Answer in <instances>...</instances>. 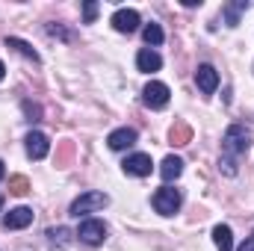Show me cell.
Masks as SVG:
<instances>
[{"label": "cell", "instance_id": "obj_3", "mask_svg": "<svg viewBox=\"0 0 254 251\" xmlns=\"http://www.w3.org/2000/svg\"><path fill=\"white\" fill-rule=\"evenodd\" d=\"M107 204H110V195H107V192H95V189H92V192H83L80 198H74V204H71V210H68V213L80 219V216H86V213L104 210Z\"/></svg>", "mask_w": 254, "mask_h": 251}, {"label": "cell", "instance_id": "obj_18", "mask_svg": "<svg viewBox=\"0 0 254 251\" xmlns=\"http://www.w3.org/2000/svg\"><path fill=\"white\" fill-rule=\"evenodd\" d=\"M71 237H74V234H71L68 228H51V231H48L51 246H60V249H68V246H71Z\"/></svg>", "mask_w": 254, "mask_h": 251}, {"label": "cell", "instance_id": "obj_2", "mask_svg": "<svg viewBox=\"0 0 254 251\" xmlns=\"http://www.w3.org/2000/svg\"><path fill=\"white\" fill-rule=\"evenodd\" d=\"M181 201H184V195H181V189H175V187L157 189L154 198H151V204H154V210L160 216H175L181 210Z\"/></svg>", "mask_w": 254, "mask_h": 251}, {"label": "cell", "instance_id": "obj_19", "mask_svg": "<svg viewBox=\"0 0 254 251\" xmlns=\"http://www.w3.org/2000/svg\"><path fill=\"white\" fill-rule=\"evenodd\" d=\"M142 36H145L148 45H163V39H166V33H163L160 24H148V27L142 30Z\"/></svg>", "mask_w": 254, "mask_h": 251}, {"label": "cell", "instance_id": "obj_9", "mask_svg": "<svg viewBox=\"0 0 254 251\" xmlns=\"http://www.w3.org/2000/svg\"><path fill=\"white\" fill-rule=\"evenodd\" d=\"M27 225H33V210L30 207H15L3 216V228L6 231H24Z\"/></svg>", "mask_w": 254, "mask_h": 251}, {"label": "cell", "instance_id": "obj_23", "mask_svg": "<svg viewBox=\"0 0 254 251\" xmlns=\"http://www.w3.org/2000/svg\"><path fill=\"white\" fill-rule=\"evenodd\" d=\"M219 169H222L228 178H234V175H237V160H228V157H222V160H219Z\"/></svg>", "mask_w": 254, "mask_h": 251}, {"label": "cell", "instance_id": "obj_12", "mask_svg": "<svg viewBox=\"0 0 254 251\" xmlns=\"http://www.w3.org/2000/svg\"><path fill=\"white\" fill-rule=\"evenodd\" d=\"M107 145H110L113 151H125L130 145H136V130H133V127H119V130H113V133L107 136Z\"/></svg>", "mask_w": 254, "mask_h": 251}, {"label": "cell", "instance_id": "obj_4", "mask_svg": "<svg viewBox=\"0 0 254 251\" xmlns=\"http://www.w3.org/2000/svg\"><path fill=\"white\" fill-rule=\"evenodd\" d=\"M169 98H172V92H169V86L160 83V80H151V83L142 89V101H145V107H151V110L169 107Z\"/></svg>", "mask_w": 254, "mask_h": 251}, {"label": "cell", "instance_id": "obj_10", "mask_svg": "<svg viewBox=\"0 0 254 251\" xmlns=\"http://www.w3.org/2000/svg\"><path fill=\"white\" fill-rule=\"evenodd\" d=\"M110 21H113V27H116L119 33H133V30L139 27V12H136V9H116Z\"/></svg>", "mask_w": 254, "mask_h": 251}, {"label": "cell", "instance_id": "obj_16", "mask_svg": "<svg viewBox=\"0 0 254 251\" xmlns=\"http://www.w3.org/2000/svg\"><path fill=\"white\" fill-rule=\"evenodd\" d=\"M169 139H172V145H190L192 142V127L187 125V122H178V125L172 127Z\"/></svg>", "mask_w": 254, "mask_h": 251}, {"label": "cell", "instance_id": "obj_17", "mask_svg": "<svg viewBox=\"0 0 254 251\" xmlns=\"http://www.w3.org/2000/svg\"><path fill=\"white\" fill-rule=\"evenodd\" d=\"M6 48H12V51H18L21 57H27V60H33V63H39V54H36L24 39H18V36H9V39H6Z\"/></svg>", "mask_w": 254, "mask_h": 251}, {"label": "cell", "instance_id": "obj_20", "mask_svg": "<svg viewBox=\"0 0 254 251\" xmlns=\"http://www.w3.org/2000/svg\"><path fill=\"white\" fill-rule=\"evenodd\" d=\"M9 192H12V195H27V192H30V181H27L24 175L9 178Z\"/></svg>", "mask_w": 254, "mask_h": 251}, {"label": "cell", "instance_id": "obj_27", "mask_svg": "<svg viewBox=\"0 0 254 251\" xmlns=\"http://www.w3.org/2000/svg\"><path fill=\"white\" fill-rule=\"evenodd\" d=\"M3 175H6V169H3V160H0V181H3Z\"/></svg>", "mask_w": 254, "mask_h": 251}, {"label": "cell", "instance_id": "obj_1", "mask_svg": "<svg viewBox=\"0 0 254 251\" xmlns=\"http://www.w3.org/2000/svg\"><path fill=\"white\" fill-rule=\"evenodd\" d=\"M249 148H252V133H249L243 125H231L228 130H225V136H222V151H225L228 160L243 157Z\"/></svg>", "mask_w": 254, "mask_h": 251}, {"label": "cell", "instance_id": "obj_28", "mask_svg": "<svg viewBox=\"0 0 254 251\" xmlns=\"http://www.w3.org/2000/svg\"><path fill=\"white\" fill-rule=\"evenodd\" d=\"M0 210H3V192H0Z\"/></svg>", "mask_w": 254, "mask_h": 251}, {"label": "cell", "instance_id": "obj_7", "mask_svg": "<svg viewBox=\"0 0 254 251\" xmlns=\"http://www.w3.org/2000/svg\"><path fill=\"white\" fill-rule=\"evenodd\" d=\"M122 169H125V175H133V178H148L151 169H154V163H151L148 154H130L122 163Z\"/></svg>", "mask_w": 254, "mask_h": 251}, {"label": "cell", "instance_id": "obj_24", "mask_svg": "<svg viewBox=\"0 0 254 251\" xmlns=\"http://www.w3.org/2000/svg\"><path fill=\"white\" fill-rule=\"evenodd\" d=\"M24 113L30 116V122H39V116H42V107H36V104H30V101H24Z\"/></svg>", "mask_w": 254, "mask_h": 251}, {"label": "cell", "instance_id": "obj_13", "mask_svg": "<svg viewBox=\"0 0 254 251\" xmlns=\"http://www.w3.org/2000/svg\"><path fill=\"white\" fill-rule=\"evenodd\" d=\"M181 172H184V160H181V157H166V160L160 163V175H163V181H166V184L178 181V178H181Z\"/></svg>", "mask_w": 254, "mask_h": 251}, {"label": "cell", "instance_id": "obj_15", "mask_svg": "<svg viewBox=\"0 0 254 251\" xmlns=\"http://www.w3.org/2000/svg\"><path fill=\"white\" fill-rule=\"evenodd\" d=\"M213 243H216L219 251H234V234H231V228L228 225H216L213 228Z\"/></svg>", "mask_w": 254, "mask_h": 251}, {"label": "cell", "instance_id": "obj_14", "mask_svg": "<svg viewBox=\"0 0 254 251\" xmlns=\"http://www.w3.org/2000/svg\"><path fill=\"white\" fill-rule=\"evenodd\" d=\"M249 9V0H234V3H225V9H222V15H225V24L228 27H237L240 24V15Z\"/></svg>", "mask_w": 254, "mask_h": 251}, {"label": "cell", "instance_id": "obj_21", "mask_svg": "<svg viewBox=\"0 0 254 251\" xmlns=\"http://www.w3.org/2000/svg\"><path fill=\"white\" fill-rule=\"evenodd\" d=\"M83 18H86V24H92V21L98 18V3H95V0L83 3Z\"/></svg>", "mask_w": 254, "mask_h": 251}, {"label": "cell", "instance_id": "obj_11", "mask_svg": "<svg viewBox=\"0 0 254 251\" xmlns=\"http://www.w3.org/2000/svg\"><path fill=\"white\" fill-rule=\"evenodd\" d=\"M136 68L145 71V74H154V71L163 68V57H160L154 48H142V51L136 54Z\"/></svg>", "mask_w": 254, "mask_h": 251}, {"label": "cell", "instance_id": "obj_22", "mask_svg": "<svg viewBox=\"0 0 254 251\" xmlns=\"http://www.w3.org/2000/svg\"><path fill=\"white\" fill-rule=\"evenodd\" d=\"M48 36H60V39H65V42H71L74 36L65 30V27H60V24H48Z\"/></svg>", "mask_w": 254, "mask_h": 251}, {"label": "cell", "instance_id": "obj_8", "mask_svg": "<svg viewBox=\"0 0 254 251\" xmlns=\"http://www.w3.org/2000/svg\"><path fill=\"white\" fill-rule=\"evenodd\" d=\"M48 151H51V139L42 130H30V136H27V154H30V160H45Z\"/></svg>", "mask_w": 254, "mask_h": 251}, {"label": "cell", "instance_id": "obj_5", "mask_svg": "<svg viewBox=\"0 0 254 251\" xmlns=\"http://www.w3.org/2000/svg\"><path fill=\"white\" fill-rule=\"evenodd\" d=\"M77 237H80L86 246H101V243L107 240V225H104L101 219H86V222H80Z\"/></svg>", "mask_w": 254, "mask_h": 251}, {"label": "cell", "instance_id": "obj_6", "mask_svg": "<svg viewBox=\"0 0 254 251\" xmlns=\"http://www.w3.org/2000/svg\"><path fill=\"white\" fill-rule=\"evenodd\" d=\"M195 86L201 89V95H213V92L219 89V71L207 63L198 65V71H195Z\"/></svg>", "mask_w": 254, "mask_h": 251}, {"label": "cell", "instance_id": "obj_25", "mask_svg": "<svg viewBox=\"0 0 254 251\" xmlns=\"http://www.w3.org/2000/svg\"><path fill=\"white\" fill-rule=\"evenodd\" d=\"M240 251H254V237H249V240L240 246Z\"/></svg>", "mask_w": 254, "mask_h": 251}, {"label": "cell", "instance_id": "obj_26", "mask_svg": "<svg viewBox=\"0 0 254 251\" xmlns=\"http://www.w3.org/2000/svg\"><path fill=\"white\" fill-rule=\"evenodd\" d=\"M3 77H6V65L0 63V80H3Z\"/></svg>", "mask_w": 254, "mask_h": 251}]
</instances>
